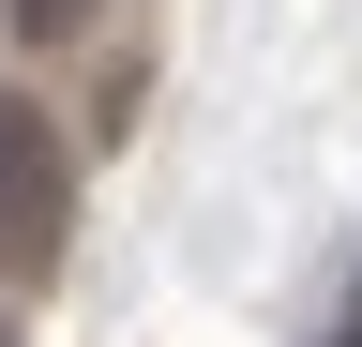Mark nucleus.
Here are the masks:
<instances>
[{
    "label": "nucleus",
    "mask_w": 362,
    "mask_h": 347,
    "mask_svg": "<svg viewBox=\"0 0 362 347\" xmlns=\"http://www.w3.org/2000/svg\"><path fill=\"white\" fill-rule=\"evenodd\" d=\"M76 242V151L30 91H0V287H45Z\"/></svg>",
    "instance_id": "nucleus-1"
},
{
    "label": "nucleus",
    "mask_w": 362,
    "mask_h": 347,
    "mask_svg": "<svg viewBox=\"0 0 362 347\" xmlns=\"http://www.w3.org/2000/svg\"><path fill=\"white\" fill-rule=\"evenodd\" d=\"M76 16H90V0H16V30H30V46H61Z\"/></svg>",
    "instance_id": "nucleus-2"
},
{
    "label": "nucleus",
    "mask_w": 362,
    "mask_h": 347,
    "mask_svg": "<svg viewBox=\"0 0 362 347\" xmlns=\"http://www.w3.org/2000/svg\"><path fill=\"white\" fill-rule=\"evenodd\" d=\"M0 347H16V317H0Z\"/></svg>",
    "instance_id": "nucleus-3"
},
{
    "label": "nucleus",
    "mask_w": 362,
    "mask_h": 347,
    "mask_svg": "<svg viewBox=\"0 0 362 347\" xmlns=\"http://www.w3.org/2000/svg\"><path fill=\"white\" fill-rule=\"evenodd\" d=\"M347 347H362V317H347Z\"/></svg>",
    "instance_id": "nucleus-4"
}]
</instances>
